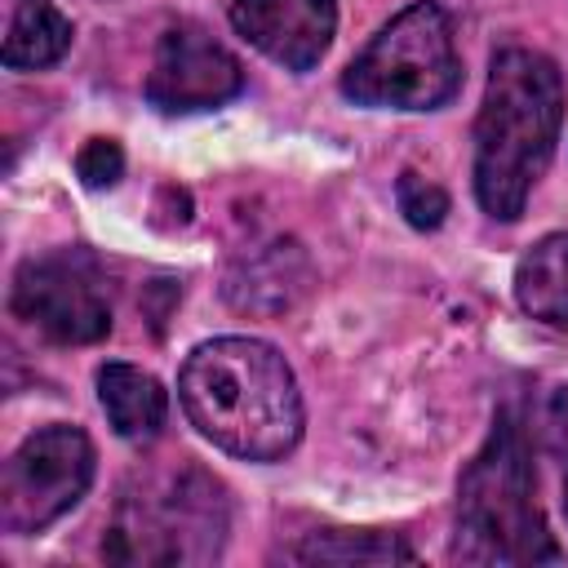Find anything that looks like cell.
I'll return each instance as SVG.
<instances>
[{
	"mask_svg": "<svg viewBox=\"0 0 568 568\" xmlns=\"http://www.w3.org/2000/svg\"><path fill=\"white\" fill-rule=\"evenodd\" d=\"M9 306L58 346H89L111 333V293L98 266L75 248L27 257L13 275Z\"/></svg>",
	"mask_w": 568,
	"mask_h": 568,
	"instance_id": "cell-7",
	"label": "cell"
},
{
	"mask_svg": "<svg viewBox=\"0 0 568 568\" xmlns=\"http://www.w3.org/2000/svg\"><path fill=\"white\" fill-rule=\"evenodd\" d=\"M178 399L191 426L240 462H280L306 422L288 359L262 337L200 342L178 373Z\"/></svg>",
	"mask_w": 568,
	"mask_h": 568,
	"instance_id": "cell-1",
	"label": "cell"
},
{
	"mask_svg": "<svg viewBox=\"0 0 568 568\" xmlns=\"http://www.w3.org/2000/svg\"><path fill=\"white\" fill-rule=\"evenodd\" d=\"M311 288V262L302 253V244L293 240H271L253 253H244L231 271H226V302L235 311L248 315H280L288 306H297Z\"/></svg>",
	"mask_w": 568,
	"mask_h": 568,
	"instance_id": "cell-10",
	"label": "cell"
},
{
	"mask_svg": "<svg viewBox=\"0 0 568 568\" xmlns=\"http://www.w3.org/2000/svg\"><path fill=\"white\" fill-rule=\"evenodd\" d=\"M453 559L462 564H550L559 546L537 506L532 448L515 413H497L484 448L457 479Z\"/></svg>",
	"mask_w": 568,
	"mask_h": 568,
	"instance_id": "cell-3",
	"label": "cell"
},
{
	"mask_svg": "<svg viewBox=\"0 0 568 568\" xmlns=\"http://www.w3.org/2000/svg\"><path fill=\"white\" fill-rule=\"evenodd\" d=\"M75 173H80V182L89 191L115 186L124 178V151H120V142L115 138H89L80 146V155H75Z\"/></svg>",
	"mask_w": 568,
	"mask_h": 568,
	"instance_id": "cell-16",
	"label": "cell"
},
{
	"mask_svg": "<svg viewBox=\"0 0 568 568\" xmlns=\"http://www.w3.org/2000/svg\"><path fill=\"white\" fill-rule=\"evenodd\" d=\"M564 124V71L555 58L506 44L493 53L475 115V200L493 222H515L546 173Z\"/></svg>",
	"mask_w": 568,
	"mask_h": 568,
	"instance_id": "cell-2",
	"label": "cell"
},
{
	"mask_svg": "<svg viewBox=\"0 0 568 568\" xmlns=\"http://www.w3.org/2000/svg\"><path fill=\"white\" fill-rule=\"evenodd\" d=\"M244 89L240 58L213 40L200 22H173L164 27L151 71H146V102L164 115H195L231 102Z\"/></svg>",
	"mask_w": 568,
	"mask_h": 568,
	"instance_id": "cell-8",
	"label": "cell"
},
{
	"mask_svg": "<svg viewBox=\"0 0 568 568\" xmlns=\"http://www.w3.org/2000/svg\"><path fill=\"white\" fill-rule=\"evenodd\" d=\"M231 27L284 71H311L337 36V0H231Z\"/></svg>",
	"mask_w": 568,
	"mask_h": 568,
	"instance_id": "cell-9",
	"label": "cell"
},
{
	"mask_svg": "<svg viewBox=\"0 0 568 568\" xmlns=\"http://www.w3.org/2000/svg\"><path fill=\"white\" fill-rule=\"evenodd\" d=\"M293 559L302 564H408L413 546L399 532H377V528H324L311 532Z\"/></svg>",
	"mask_w": 568,
	"mask_h": 568,
	"instance_id": "cell-14",
	"label": "cell"
},
{
	"mask_svg": "<svg viewBox=\"0 0 568 568\" xmlns=\"http://www.w3.org/2000/svg\"><path fill=\"white\" fill-rule=\"evenodd\" d=\"M395 204H399V213L408 217V226H417V231H435V226L448 217V191H444L439 182L413 173V169L399 173V182H395Z\"/></svg>",
	"mask_w": 568,
	"mask_h": 568,
	"instance_id": "cell-15",
	"label": "cell"
},
{
	"mask_svg": "<svg viewBox=\"0 0 568 568\" xmlns=\"http://www.w3.org/2000/svg\"><path fill=\"white\" fill-rule=\"evenodd\" d=\"M226 488L204 466L178 462L169 470H138L115 497L102 537V559L155 568L213 564L226 546Z\"/></svg>",
	"mask_w": 568,
	"mask_h": 568,
	"instance_id": "cell-4",
	"label": "cell"
},
{
	"mask_svg": "<svg viewBox=\"0 0 568 568\" xmlns=\"http://www.w3.org/2000/svg\"><path fill=\"white\" fill-rule=\"evenodd\" d=\"M546 435H550V448L568 462V386H559L550 395V408H546Z\"/></svg>",
	"mask_w": 568,
	"mask_h": 568,
	"instance_id": "cell-17",
	"label": "cell"
},
{
	"mask_svg": "<svg viewBox=\"0 0 568 568\" xmlns=\"http://www.w3.org/2000/svg\"><path fill=\"white\" fill-rule=\"evenodd\" d=\"M98 404L111 422V430L129 444H151L169 417V395L164 386L138 368V364H102L98 368Z\"/></svg>",
	"mask_w": 568,
	"mask_h": 568,
	"instance_id": "cell-11",
	"label": "cell"
},
{
	"mask_svg": "<svg viewBox=\"0 0 568 568\" xmlns=\"http://www.w3.org/2000/svg\"><path fill=\"white\" fill-rule=\"evenodd\" d=\"M71 18L53 0H18L9 31H4V67L9 71H40L53 67L71 49Z\"/></svg>",
	"mask_w": 568,
	"mask_h": 568,
	"instance_id": "cell-13",
	"label": "cell"
},
{
	"mask_svg": "<svg viewBox=\"0 0 568 568\" xmlns=\"http://www.w3.org/2000/svg\"><path fill=\"white\" fill-rule=\"evenodd\" d=\"M564 515H568V475H564Z\"/></svg>",
	"mask_w": 568,
	"mask_h": 568,
	"instance_id": "cell-18",
	"label": "cell"
},
{
	"mask_svg": "<svg viewBox=\"0 0 568 568\" xmlns=\"http://www.w3.org/2000/svg\"><path fill=\"white\" fill-rule=\"evenodd\" d=\"M93 484V439L71 422L31 430L0 470V528L13 537L44 532Z\"/></svg>",
	"mask_w": 568,
	"mask_h": 568,
	"instance_id": "cell-6",
	"label": "cell"
},
{
	"mask_svg": "<svg viewBox=\"0 0 568 568\" xmlns=\"http://www.w3.org/2000/svg\"><path fill=\"white\" fill-rule=\"evenodd\" d=\"M462 89L453 18L439 0L404 4L342 71V93L359 106L435 111Z\"/></svg>",
	"mask_w": 568,
	"mask_h": 568,
	"instance_id": "cell-5",
	"label": "cell"
},
{
	"mask_svg": "<svg viewBox=\"0 0 568 568\" xmlns=\"http://www.w3.org/2000/svg\"><path fill=\"white\" fill-rule=\"evenodd\" d=\"M515 302L524 315L568 328V231L537 240L515 262Z\"/></svg>",
	"mask_w": 568,
	"mask_h": 568,
	"instance_id": "cell-12",
	"label": "cell"
}]
</instances>
